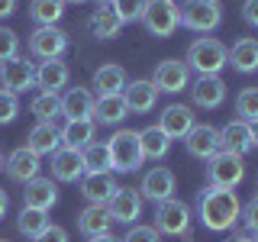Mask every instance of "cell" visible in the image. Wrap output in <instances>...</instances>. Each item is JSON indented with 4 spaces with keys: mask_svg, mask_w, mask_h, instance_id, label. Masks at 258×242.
Returning <instances> with one entry per match:
<instances>
[{
    "mask_svg": "<svg viewBox=\"0 0 258 242\" xmlns=\"http://www.w3.org/2000/svg\"><path fill=\"white\" fill-rule=\"evenodd\" d=\"M242 177H245V165L239 155L220 149L213 158L207 161V184L210 188H239Z\"/></svg>",
    "mask_w": 258,
    "mask_h": 242,
    "instance_id": "6",
    "label": "cell"
},
{
    "mask_svg": "<svg viewBox=\"0 0 258 242\" xmlns=\"http://www.w3.org/2000/svg\"><path fill=\"white\" fill-rule=\"evenodd\" d=\"M68 81H71V68L61 58L42 62L36 68V84L42 87V91H48V94H58L61 87H68Z\"/></svg>",
    "mask_w": 258,
    "mask_h": 242,
    "instance_id": "25",
    "label": "cell"
},
{
    "mask_svg": "<svg viewBox=\"0 0 258 242\" xmlns=\"http://www.w3.org/2000/svg\"><path fill=\"white\" fill-rule=\"evenodd\" d=\"M142 26L149 36L155 39H168L174 36V29L181 26V13H177V4L174 0H149L142 13Z\"/></svg>",
    "mask_w": 258,
    "mask_h": 242,
    "instance_id": "5",
    "label": "cell"
},
{
    "mask_svg": "<svg viewBox=\"0 0 258 242\" xmlns=\"http://www.w3.org/2000/svg\"><path fill=\"white\" fill-rule=\"evenodd\" d=\"M91 29H94L97 39H116L119 29H123V20L116 16V10H113L110 4H103V7H97L94 16H91Z\"/></svg>",
    "mask_w": 258,
    "mask_h": 242,
    "instance_id": "31",
    "label": "cell"
},
{
    "mask_svg": "<svg viewBox=\"0 0 258 242\" xmlns=\"http://www.w3.org/2000/svg\"><path fill=\"white\" fill-rule=\"evenodd\" d=\"M236 113L245 123H255L258 119V87H242L236 94Z\"/></svg>",
    "mask_w": 258,
    "mask_h": 242,
    "instance_id": "36",
    "label": "cell"
},
{
    "mask_svg": "<svg viewBox=\"0 0 258 242\" xmlns=\"http://www.w3.org/2000/svg\"><path fill=\"white\" fill-rule=\"evenodd\" d=\"M26 149L36 152L39 158H42V155H55V152L61 149V129L55 123H36L32 133H29V139H26Z\"/></svg>",
    "mask_w": 258,
    "mask_h": 242,
    "instance_id": "20",
    "label": "cell"
},
{
    "mask_svg": "<svg viewBox=\"0 0 258 242\" xmlns=\"http://www.w3.org/2000/svg\"><path fill=\"white\" fill-rule=\"evenodd\" d=\"M107 213H110V220H116V223H136L142 216V197H139V191H133V188H116V194L107 200Z\"/></svg>",
    "mask_w": 258,
    "mask_h": 242,
    "instance_id": "13",
    "label": "cell"
},
{
    "mask_svg": "<svg viewBox=\"0 0 258 242\" xmlns=\"http://www.w3.org/2000/svg\"><path fill=\"white\" fill-rule=\"evenodd\" d=\"M129 116V107L123 100V94H110V97H94V123L103 126H116Z\"/></svg>",
    "mask_w": 258,
    "mask_h": 242,
    "instance_id": "26",
    "label": "cell"
},
{
    "mask_svg": "<svg viewBox=\"0 0 258 242\" xmlns=\"http://www.w3.org/2000/svg\"><path fill=\"white\" fill-rule=\"evenodd\" d=\"M119 184L113 181L110 171H84L81 177V194L87 197V204H97V207H107V200L116 194Z\"/></svg>",
    "mask_w": 258,
    "mask_h": 242,
    "instance_id": "15",
    "label": "cell"
},
{
    "mask_svg": "<svg viewBox=\"0 0 258 242\" xmlns=\"http://www.w3.org/2000/svg\"><path fill=\"white\" fill-rule=\"evenodd\" d=\"M110 7L116 10V16L123 20V26H126V23L142 20V13H145V7H149V0H113Z\"/></svg>",
    "mask_w": 258,
    "mask_h": 242,
    "instance_id": "37",
    "label": "cell"
},
{
    "mask_svg": "<svg viewBox=\"0 0 258 242\" xmlns=\"http://www.w3.org/2000/svg\"><path fill=\"white\" fill-rule=\"evenodd\" d=\"M61 116L64 119H94V94L87 87H71L61 97Z\"/></svg>",
    "mask_w": 258,
    "mask_h": 242,
    "instance_id": "24",
    "label": "cell"
},
{
    "mask_svg": "<svg viewBox=\"0 0 258 242\" xmlns=\"http://www.w3.org/2000/svg\"><path fill=\"white\" fill-rule=\"evenodd\" d=\"M94 133H97V123L94 119H68L61 129V145L64 149H87L94 142Z\"/></svg>",
    "mask_w": 258,
    "mask_h": 242,
    "instance_id": "29",
    "label": "cell"
},
{
    "mask_svg": "<svg viewBox=\"0 0 258 242\" xmlns=\"http://www.w3.org/2000/svg\"><path fill=\"white\" fill-rule=\"evenodd\" d=\"M152 84L158 94H181L190 87V68L181 58H165L152 75Z\"/></svg>",
    "mask_w": 258,
    "mask_h": 242,
    "instance_id": "9",
    "label": "cell"
},
{
    "mask_svg": "<svg viewBox=\"0 0 258 242\" xmlns=\"http://www.w3.org/2000/svg\"><path fill=\"white\" fill-rule=\"evenodd\" d=\"M139 197L152 200V204L171 200L174 197V171L171 168H152V171H145L142 184H139Z\"/></svg>",
    "mask_w": 258,
    "mask_h": 242,
    "instance_id": "12",
    "label": "cell"
},
{
    "mask_svg": "<svg viewBox=\"0 0 258 242\" xmlns=\"http://www.w3.org/2000/svg\"><path fill=\"white\" fill-rule=\"evenodd\" d=\"M29 16L39 23V26H55V23L64 16V4L61 0H32Z\"/></svg>",
    "mask_w": 258,
    "mask_h": 242,
    "instance_id": "34",
    "label": "cell"
},
{
    "mask_svg": "<svg viewBox=\"0 0 258 242\" xmlns=\"http://www.w3.org/2000/svg\"><path fill=\"white\" fill-rule=\"evenodd\" d=\"M16 10V0H0V20H7Z\"/></svg>",
    "mask_w": 258,
    "mask_h": 242,
    "instance_id": "44",
    "label": "cell"
},
{
    "mask_svg": "<svg viewBox=\"0 0 258 242\" xmlns=\"http://www.w3.org/2000/svg\"><path fill=\"white\" fill-rule=\"evenodd\" d=\"M16 229H20L23 236L36 239L39 232H45V229H48V216H45V210L23 207V210H20V216H16Z\"/></svg>",
    "mask_w": 258,
    "mask_h": 242,
    "instance_id": "33",
    "label": "cell"
},
{
    "mask_svg": "<svg viewBox=\"0 0 258 242\" xmlns=\"http://www.w3.org/2000/svg\"><path fill=\"white\" fill-rule=\"evenodd\" d=\"M184 145H187V155H190V158L210 161V158L216 155V152L223 149V142H220V129L210 126V123H200V126H194L190 133L184 136Z\"/></svg>",
    "mask_w": 258,
    "mask_h": 242,
    "instance_id": "11",
    "label": "cell"
},
{
    "mask_svg": "<svg viewBox=\"0 0 258 242\" xmlns=\"http://www.w3.org/2000/svg\"><path fill=\"white\" fill-rule=\"evenodd\" d=\"M52 174H55V181H81L84 177V158H81V152L78 149H61L52 155Z\"/></svg>",
    "mask_w": 258,
    "mask_h": 242,
    "instance_id": "21",
    "label": "cell"
},
{
    "mask_svg": "<svg viewBox=\"0 0 258 242\" xmlns=\"http://www.w3.org/2000/svg\"><path fill=\"white\" fill-rule=\"evenodd\" d=\"M16 113H20V100H16V94L10 91H0V126L13 123Z\"/></svg>",
    "mask_w": 258,
    "mask_h": 242,
    "instance_id": "38",
    "label": "cell"
},
{
    "mask_svg": "<svg viewBox=\"0 0 258 242\" xmlns=\"http://www.w3.org/2000/svg\"><path fill=\"white\" fill-rule=\"evenodd\" d=\"M4 168H7V174H10V181L26 184V181H32V177H39L42 161H39L36 152H29L26 145H23V149H13L10 155L4 158Z\"/></svg>",
    "mask_w": 258,
    "mask_h": 242,
    "instance_id": "16",
    "label": "cell"
},
{
    "mask_svg": "<svg viewBox=\"0 0 258 242\" xmlns=\"http://www.w3.org/2000/svg\"><path fill=\"white\" fill-rule=\"evenodd\" d=\"M190 97H194V103L197 107H204V110H216L220 103L226 100V81L220 75H210V78H197L194 84L187 87Z\"/></svg>",
    "mask_w": 258,
    "mask_h": 242,
    "instance_id": "17",
    "label": "cell"
},
{
    "mask_svg": "<svg viewBox=\"0 0 258 242\" xmlns=\"http://www.w3.org/2000/svg\"><path fill=\"white\" fill-rule=\"evenodd\" d=\"M242 20L252 29H258V0H245V4H242Z\"/></svg>",
    "mask_w": 258,
    "mask_h": 242,
    "instance_id": "43",
    "label": "cell"
},
{
    "mask_svg": "<svg viewBox=\"0 0 258 242\" xmlns=\"http://www.w3.org/2000/svg\"><path fill=\"white\" fill-rule=\"evenodd\" d=\"M91 242H123V239H116V236H110V232H107V236H97V239H91Z\"/></svg>",
    "mask_w": 258,
    "mask_h": 242,
    "instance_id": "46",
    "label": "cell"
},
{
    "mask_svg": "<svg viewBox=\"0 0 258 242\" xmlns=\"http://www.w3.org/2000/svg\"><path fill=\"white\" fill-rule=\"evenodd\" d=\"M0 242H10V239H0Z\"/></svg>",
    "mask_w": 258,
    "mask_h": 242,
    "instance_id": "52",
    "label": "cell"
},
{
    "mask_svg": "<svg viewBox=\"0 0 258 242\" xmlns=\"http://www.w3.org/2000/svg\"><path fill=\"white\" fill-rule=\"evenodd\" d=\"M91 87L97 91V97L123 94V87H126V71H123V65H100V68L94 71Z\"/></svg>",
    "mask_w": 258,
    "mask_h": 242,
    "instance_id": "27",
    "label": "cell"
},
{
    "mask_svg": "<svg viewBox=\"0 0 258 242\" xmlns=\"http://www.w3.org/2000/svg\"><path fill=\"white\" fill-rule=\"evenodd\" d=\"M110 213H107V207H97L91 204L87 210H81L78 213V229H81V236H87V239H97V236H107L110 232Z\"/></svg>",
    "mask_w": 258,
    "mask_h": 242,
    "instance_id": "28",
    "label": "cell"
},
{
    "mask_svg": "<svg viewBox=\"0 0 258 242\" xmlns=\"http://www.w3.org/2000/svg\"><path fill=\"white\" fill-rule=\"evenodd\" d=\"M58 204V188H55L52 177H32L26 181V191H23V207H32V210H52Z\"/></svg>",
    "mask_w": 258,
    "mask_h": 242,
    "instance_id": "19",
    "label": "cell"
},
{
    "mask_svg": "<svg viewBox=\"0 0 258 242\" xmlns=\"http://www.w3.org/2000/svg\"><path fill=\"white\" fill-rule=\"evenodd\" d=\"M123 100H126L129 113H149V110H155L158 91L152 81H129L123 87Z\"/></svg>",
    "mask_w": 258,
    "mask_h": 242,
    "instance_id": "23",
    "label": "cell"
},
{
    "mask_svg": "<svg viewBox=\"0 0 258 242\" xmlns=\"http://www.w3.org/2000/svg\"><path fill=\"white\" fill-rule=\"evenodd\" d=\"M248 126H252V142H255V149H258V119H255V123H248Z\"/></svg>",
    "mask_w": 258,
    "mask_h": 242,
    "instance_id": "47",
    "label": "cell"
},
{
    "mask_svg": "<svg viewBox=\"0 0 258 242\" xmlns=\"http://www.w3.org/2000/svg\"><path fill=\"white\" fill-rule=\"evenodd\" d=\"M0 84L10 94L29 91V87L36 84V68H32V62H26L23 55H13V58L0 62Z\"/></svg>",
    "mask_w": 258,
    "mask_h": 242,
    "instance_id": "10",
    "label": "cell"
},
{
    "mask_svg": "<svg viewBox=\"0 0 258 242\" xmlns=\"http://www.w3.org/2000/svg\"><path fill=\"white\" fill-rule=\"evenodd\" d=\"M94 4H97V7H103V4H113V0H94Z\"/></svg>",
    "mask_w": 258,
    "mask_h": 242,
    "instance_id": "49",
    "label": "cell"
},
{
    "mask_svg": "<svg viewBox=\"0 0 258 242\" xmlns=\"http://www.w3.org/2000/svg\"><path fill=\"white\" fill-rule=\"evenodd\" d=\"M107 152H110V171H119V174L139 171L142 149H139V133L136 129H116L107 139Z\"/></svg>",
    "mask_w": 258,
    "mask_h": 242,
    "instance_id": "3",
    "label": "cell"
},
{
    "mask_svg": "<svg viewBox=\"0 0 258 242\" xmlns=\"http://www.w3.org/2000/svg\"><path fill=\"white\" fill-rule=\"evenodd\" d=\"M7 207H10V197H7V191H0V220L7 216Z\"/></svg>",
    "mask_w": 258,
    "mask_h": 242,
    "instance_id": "45",
    "label": "cell"
},
{
    "mask_svg": "<svg viewBox=\"0 0 258 242\" xmlns=\"http://www.w3.org/2000/svg\"><path fill=\"white\" fill-rule=\"evenodd\" d=\"M155 126L168 136V139H184L197 123H194V110L190 107H184V103H171V107L161 110V116H158Z\"/></svg>",
    "mask_w": 258,
    "mask_h": 242,
    "instance_id": "14",
    "label": "cell"
},
{
    "mask_svg": "<svg viewBox=\"0 0 258 242\" xmlns=\"http://www.w3.org/2000/svg\"><path fill=\"white\" fill-rule=\"evenodd\" d=\"M155 229L165 236H187L190 229V207L181 200H161L155 207Z\"/></svg>",
    "mask_w": 258,
    "mask_h": 242,
    "instance_id": "8",
    "label": "cell"
},
{
    "mask_svg": "<svg viewBox=\"0 0 258 242\" xmlns=\"http://www.w3.org/2000/svg\"><path fill=\"white\" fill-rule=\"evenodd\" d=\"M20 52V36H16L13 29H7V26H0V62H7V58H13V55Z\"/></svg>",
    "mask_w": 258,
    "mask_h": 242,
    "instance_id": "39",
    "label": "cell"
},
{
    "mask_svg": "<svg viewBox=\"0 0 258 242\" xmlns=\"http://www.w3.org/2000/svg\"><path fill=\"white\" fill-rule=\"evenodd\" d=\"M61 4H84V0H61Z\"/></svg>",
    "mask_w": 258,
    "mask_h": 242,
    "instance_id": "50",
    "label": "cell"
},
{
    "mask_svg": "<svg viewBox=\"0 0 258 242\" xmlns=\"http://www.w3.org/2000/svg\"><path fill=\"white\" fill-rule=\"evenodd\" d=\"M177 13H181V26L190 32H213L223 23L220 0H184Z\"/></svg>",
    "mask_w": 258,
    "mask_h": 242,
    "instance_id": "4",
    "label": "cell"
},
{
    "mask_svg": "<svg viewBox=\"0 0 258 242\" xmlns=\"http://www.w3.org/2000/svg\"><path fill=\"white\" fill-rule=\"evenodd\" d=\"M239 216H242V223H245V229L258 236V194H255L252 200H248L245 207H242V213H239Z\"/></svg>",
    "mask_w": 258,
    "mask_h": 242,
    "instance_id": "41",
    "label": "cell"
},
{
    "mask_svg": "<svg viewBox=\"0 0 258 242\" xmlns=\"http://www.w3.org/2000/svg\"><path fill=\"white\" fill-rule=\"evenodd\" d=\"M242 204L236 197V188H207L197 197V216L204 223V229L210 232H226L239 223Z\"/></svg>",
    "mask_w": 258,
    "mask_h": 242,
    "instance_id": "1",
    "label": "cell"
},
{
    "mask_svg": "<svg viewBox=\"0 0 258 242\" xmlns=\"http://www.w3.org/2000/svg\"><path fill=\"white\" fill-rule=\"evenodd\" d=\"M68 52V32L58 29V26H36L29 32V55L32 58H42V62H52V58H61Z\"/></svg>",
    "mask_w": 258,
    "mask_h": 242,
    "instance_id": "7",
    "label": "cell"
},
{
    "mask_svg": "<svg viewBox=\"0 0 258 242\" xmlns=\"http://www.w3.org/2000/svg\"><path fill=\"white\" fill-rule=\"evenodd\" d=\"M81 158H84V171H110L107 142H91L87 149H81Z\"/></svg>",
    "mask_w": 258,
    "mask_h": 242,
    "instance_id": "35",
    "label": "cell"
},
{
    "mask_svg": "<svg viewBox=\"0 0 258 242\" xmlns=\"http://www.w3.org/2000/svg\"><path fill=\"white\" fill-rule=\"evenodd\" d=\"M252 242H258V236H255V239H252Z\"/></svg>",
    "mask_w": 258,
    "mask_h": 242,
    "instance_id": "53",
    "label": "cell"
},
{
    "mask_svg": "<svg viewBox=\"0 0 258 242\" xmlns=\"http://www.w3.org/2000/svg\"><path fill=\"white\" fill-rule=\"evenodd\" d=\"M190 71H197L200 78H210V75H220V71L229 65V48H226L220 39L213 36H204L197 42H190L187 48V58H184Z\"/></svg>",
    "mask_w": 258,
    "mask_h": 242,
    "instance_id": "2",
    "label": "cell"
},
{
    "mask_svg": "<svg viewBox=\"0 0 258 242\" xmlns=\"http://www.w3.org/2000/svg\"><path fill=\"white\" fill-rule=\"evenodd\" d=\"M220 142L226 152H232V155H248V152L255 149L252 142V126L245 123V119H229L223 129H220Z\"/></svg>",
    "mask_w": 258,
    "mask_h": 242,
    "instance_id": "18",
    "label": "cell"
},
{
    "mask_svg": "<svg viewBox=\"0 0 258 242\" xmlns=\"http://www.w3.org/2000/svg\"><path fill=\"white\" fill-rule=\"evenodd\" d=\"M0 168H4V155H0Z\"/></svg>",
    "mask_w": 258,
    "mask_h": 242,
    "instance_id": "51",
    "label": "cell"
},
{
    "mask_svg": "<svg viewBox=\"0 0 258 242\" xmlns=\"http://www.w3.org/2000/svg\"><path fill=\"white\" fill-rule=\"evenodd\" d=\"M123 242H161V232L155 226H133L123 236Z\"/></svg>",
    "mask_w": 258,
    "mask_h": 242,
    "instance_id": "40",
    "label": "cell"
},
{
    "mask_svg": "<svg viewBox=\"0 0 258 242\" xmlns=\"http://www.w3.org/2000/svg\"><path fill=\"white\" fill-rule=\"evenodd\" d=\"M229 65L239 75H255L258 71V39L255 36H242L229 48Z\"/></svg>",
    "mask_w": 258,
    "mask_h": 242,
    "instance_id": "22",
    "label": "cell"
},
{
    "mask_svg": "<svg viewBox=\"0 0 258 242\" xmlns=\"http://www.w3.org/2000/svg\"><path fill=\"white\" fill-rule=\"evenodd\" d=\"M232 242H252V239H248V236H236V239H232Z\"/></svg>",
    "mask_w": 258,
    "mask_h": 242,
    "instance_id": "48",
    "label": "cell"
},
{
    "mask_svg": "<svg viewBox=\"0 0 258 242\" xmlns=\"http://www.w3.org/2000/svg\"><path fill=\"white\" fill-rule=\"evenodd\" d=\"M29 110H32V116H36L39 123H55V116L61 113V97L48 94V91H39L29 100Z\"/></svg>",
    "mask_w": 258,
    "mask_h": 242,
    "instance_id": "32",
    "label": "cell"
},
{
    "mask_svg": "<svg viewBox=\"0 0 258 242\" xmlns=\"http://www.w3.org/2000/svg\"><path fill=\"white\" fill-rule=\"evenodd\" d=\"M139 149H142V158H165L168 149H171V139L161 133L158 126H145L139 129Z\"/></svg>",
    "mask_w": 258,
    "mask_h": 242,
    "instance_id": "30",
    "label": "cell"
},
{
    "mask_svg": "<svg viewBox=\"0 0 258 242\" xmlns=\"http://www.w3.org/2000/svg\"><path fill=\"white\" fill-rule=\"evenodd\" d=\"M32 242H68V232L61 229V226H55V223H48V229L45 232H39Z\"/></svg>",
    "mask_w": 258,
    "mask_h": 242,
    "instance_id": "42",
    "label": "cell"
}]
</instances>
